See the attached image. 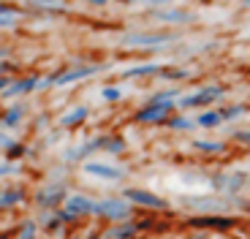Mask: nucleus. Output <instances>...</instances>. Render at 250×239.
<instances>
[{"instance_id":"obj_1","label":"nucleus","mask_w":250,"mask_h":239,"mask_svg":"<svg viewBox=\"0 0 250 239\" xmlns=\"http://www.w3.org/2000/svg\"><path fill=\"white\" fill-rule=\"evenodd\" d=\"M180 207L190 209L193 215H229L234 207H242V209H250L242 199H229V196H180Z\"/></svg>"},{"instance_id":"obj_2","label":"nucleus","mask_w":250,"mask_h":239,"mask_svg":"<svg viewBox=\"0 0 250 239\" xmlns=\"http://www.w3.org/2000/svg\"><path fill=\"white\" fill-rule=\"evenodd\" d=\"M188 226L196 231H215V234H226L237 228V218L234 215H190Z\"/></svg>"},{"instance_id":"obj_3","label":"nucleus","mask_w":250,"mask_h":239,"mask_svg":"<svg viewBox=\"0 0 250 239\" xmlns=\"http://www.w3.org/2000/svg\"><path fill=\"white\" fill-rule=\"evenodd\" d=\"M209 185H212L220 196L234 199V196L248 185V174H242V171H215V174L209 177Z\"/></svg>"},{"instance_id":"obj_4","label":"nucleus","mask_w":250,"mask_h":239,"mask_svg":"<svg viewBox=\"0 0 250 239\" xmlns=\"http://www.w3.org/2000/svg\"><path fill=\"white\" fill-rule=\"evenodd\" d=\"M177 109L174 101H163V103H144L133 120H136L139 125H158V122H169L171 112Z\"/></svg>"},{"instance_id":"obj_5","label":"nucleus","mask_w":250,"mask_h":239,"mask_svg":"<svg viewBox=\"0 0 250 239\" xmlns=\"http://www.w3.org/2000/svg\"><path fill=\"white\" fill-rule=\"evenodd\" d=\"M174 33H131V36L123 38V46H131V49H161V46H169L174 41Z\"/></svg>"},{"instance_id":"obj_6","label":"nucleus","mask_w":250,"mask_h":239,"mask_svg":"<svg viewBox=\"0 0 250 239\" xmlns=\"http://www.w3.org/2000/svg\"><path fill=\"white\" fill-rule=\"evenodd\" d=\"M223 93H226V87L209 84V87H201V90H196V93H190V95H182L180 101H177V106L180 109H201V112H204V106L215 103Z\"/></svg>"},{"instance_id":"obj_7","label":"nucleus","mask_w":250,"mask_h":239,"mask_svg":"<svg viewBox=\"0 0 250 239\" xmlns=\"http://www.w3.org/2000/svg\"><path fill=\"white\" fill-rule=\"evenodd\" d=\"M95 215L109 218L114 223H125L133 218V204L125 201V199H104V201L95 204Z\"/></svg>"},{"instance_id":"obj_8","label":"nucleus","mask_w":250,"mask_h":239,"mask_svg":"<svg viewBox=\"0 0 250 239\" xmlns=\"http://www.w3.org/2000/svg\"><path fill=\"white\" fill-rule=\"evenodd\" d=\"M123 199L136 204V207H144V209H161V212H169L171 209V204L166 199H161V196H155L152 190H144V188H125Z\"/></svg>"},{"instance_id":"obj_9","label":"nucleus","mask_w":250,"mask_h":239,"mask_svg":"<svg viewBox=\"0 0 250 239\" xmlns=\"http://www.w3.org/2000/svg\"><path fill=\"white\" fill-rule=\"evenodd\" d=\"M98 71H104V65H82V68H71L65 71V74H57L52 76V79H46V82H41L38 87H49V84H71V82H79V79H84V76H93L98 74Z\"/></svg>"},{"instance_id":"obj_10","label":"nucleus","mask_w":250,"mask_h":239,"mask_svg":"<svg viewBox=\"0 0 250 239\" xmlns=\"http://www.w3.org/2000/svg\"><path fill=\"white\" fill-rule=\"evenodd\" d=\"M152 19L158 25H190L196 17L190 11H182V8H161L152 14Z\"/></svg>"},{"instance_id":"obj_11","label":"nucleus","mask_w":250,"mask_h":239,"mask_svg":"<svg viewBox=\"0 0 250 239\" xmlns=\"http://www.w3.org/2000/svg\"><path fill=\"white\" fill-rule=\"evenodd\" d=\"M84 171H87L90 177L106 179V182H120V179L125 177L123 169H117V166H109V163H98V160H90V163H84Z\"/></svg>"},{"instance_id":"obj_12","label":"nucleus","mask_w":250,"mask_h":239,"mask_svg":"<svg viewBox=\"0 0 250 239\" xmlns=\"http://www.w3.org/2000/svg\"><path fill=\"white\" fill-rule=\"evenodd\" d=\"M95 204L93 199H87V196H71L68 201H65V212H71L74 218H79V215H95Z\"/></svg>"},{"instance_id":"obj_13","label":"nucleus","mask_w":250,"mask_h":239,"mask_svg":"<svg viewBox=\"0 0 250 239\" xmlns=\"http://www.w3.org/2000/svg\"><path fill=\"white\" fill-rule=\"evenodd\" d=\"M163 65L161 63H144V65H133V68L123 71V79H136V76H161Z\"/></svg>"},{"instance_id":"obj_14","label":"nucleus","mask_w":250,"mask_h":239,"mask_svg":"<svg viewBox=\"0 0 250 239\" xmlns=\"http://www.w3.org/2000/svg\"><path fill=\"white\" fill-rule=\"evenodd\" d=\"M142 231V223H136V220H125V223H120V226H114L112 231L106 234L109 239H131L133 234H139Z\"/></svg>"},{"instance_id":"obj_15","label":"nucleus","mask_w":250,"mask_h":239,"mask_svg":"<svg viewBox=\"0 0 250 239\" xmlns=\"http://www.w3.org/2000/svg\"><path fill=\"white\" fill-rule=\"evenodd\" d=\"M220 122H223V117H220V112H215V109H204V112H199V117H196V128H207V131L218 128Z\"/></svg>"},{"instance_id":"obj_16","label":"nucleus","mask_w":250,"mask_h":239,"mask_svg":"<svg viewBox=\"0 0 250 239\" xmlns=\"http://www.w3.org/2000/svg\"><path fill=\"white\" fill-rule=\"evenodd\" d=\"M193 147L201 155H220V152H226V141H209V139H199V141H193Z\"/></svg>"},{"instance_id":"obj_17","label":"nucleus","mask_w":250,"mask_h":239,"mask_svg":"<svg viewBox=\"0 0 250 239\" xmlns=\"http://www.w3.org/2000/svg\"><path fill=\"white\" fill-rule=\"evenodd\" d=\"M87 114H90L87 106H76L74 112H68L65 117L60 120V125L62 128H74V125H79V122H84V120H87Z\"/></svg>"},{"instance_id":"obj_18","label":"nucleus","mask_w":250,"mask_h":239,"mask_svg":"<svg viewBox=\"0 0 250 239\" xmlns=\"http://www.w3.org/2000/svg\"><path fill=\"white\" fill-rule=\"evenodd\" d=\"M166 125L171 128V131H177V133H185V131H193L196 128V120H190V117H185V114H174V117H169V122Z\"/></svg>"},{"instance_id":"obj_19","label":"nucleus","mask_w":250,"mask_h":239,"mask_svg":"<svg viewBox=\"0 0 250 239\" xmlns=\"http://www.w3.org/2000/svg\"><path fill=\"white\" fill-rule=\"evenodd\" d=\"M161 76L166 79V82H185V79H190V71H188V68H171V65H163Z\"/></svg>"},{"instance_id":"obj_20","label":"nucleus","mask_w":250,"mask_h":239,"mask_svg":"<svg viewBox=\"0 0 250 239\" xmlns=\"http://www.w3.org/2000/svg\"><path fill=\"white\" fill-rule=\"evenodd\" d=\"M220 112V117L229 122V120H237V117H242L245 112H248V103H234V106H226V109H218Z\"/></svg>"},{"instance_id":"obj_21","label":"nucleus","mask_w":250,"mask_h":239,"mask_svg":"<svg viewBox=\"0 0 250 239\" xmlns=\"http://www.w3.org/2000/svg\"><path fill=\"white\" fill-rule=\"evenodd\" d=\"M38 84H41L38 79H22L19 84H11V87H8V95H17V93H30V90H36Z\"/></svg>"},{"instance_id":"obj_22","label":"nucleus","mask_w":250,"mask_h":239,"mask_svg":"<svg viewBox=\"0 0 250 239\" xmlns=\"http://www.w3.org/2000/svg\"><path fill=\"white\" fill-rule=\"evenodd\" d=\"M104 150L112 152V155H117V152L125 150V141H123V139H117V136H104Z\"/></svg>"},{"instance_id":"obj_23","label":"nucleus","mask_w":250,"mask_h":239,"mask_svg":"<svg viewBox=\"0 0 250 239\" xmlns=\"http://www.w3.org/2000/svg\"><path fill=\"white\" fill-rule=\"evenodd\" d=\"M182 95H180V90H163V93H155L150 98L147 103H163V101H180Z\"/></svg>"},{"instance_id":"obj_24","label":"nucleus","mask_w":250,"mask_h":239,"mask_svg":"<svg viewBox=\"0 0 250 239\" xmlns=\"http://www.w3.org/2000/svg\"><path fill=\"white\" fill-rule=\"evenodd\" d=\"M62 199V188H46V193H38V201L41 204H55Z\"/></svg>"},{"instance_id":"obj_25","label":"nucleus","mask_w":250,"mask_h":239,"mask_svg":"<svg viewBox=\"0 0 250 239\" xmlns=\"http://www.w3.org/2000/svg\"><path fill=\"white\" fill-rule=\"evenodd\" d=\"M22 114H25V109H22V106H11V109L6 112V117H3V125L11 128L14 122H19V117H22Z\"/></svg>"},{"instance_id":"obj_26","label":"nucleus","mask_w":250,"mask_h":239,"mask_svg":"<svg viewBox=\"0 0 250 239\" xmlns=\"http://www.w3.org/2000/svg\"><path fill=\"white\" fill-rule=\"evenodd\" d=\"M101 98H104V101H120V98H123V90L120 87H104L101 90Z\"/></svg>"},{"instance_id":"obj_27","label":"nucleus","mask_w":250,"mask_h":239,"mask_svg":"<svg viewBox=\"0 0 250 239\" xmlns=\"http://www.w3.org/2000/svg\"><path fill=\"white\" fill-rule=\"evenodd\" d=\"M14 25H17V11L0 14V27H14Z\"/></svg>"},{"instance_id":"obj_28","label":"nucleus","mask_w":250,"mask_h":239,"mask_svg":"<svg viewBox=\"0 0 250 239\" xmlns=\"http://www.w3.org/2000/svg\"><path fill=\"white\" fill-rule=\"evenodd\" d=\"M19 199H22V193H19V190H11V193H6L0 199V204H14V201H19Z\"/></svg>"},{"instance_id":"obj_29","label":"nucleus","mask_w":250,"mask_h":239,"mask_svg":"<svg viewBox=\"0 0 250 239\" xmlns=\"http://www.w3.org/2000/svg\"><path fill=\"white\" fill-rule=\"evenodd\" d=\"M234 139L242 141V144H250V131H237V133H234Z\"/></svg>"},{"instance_id":"obj_30","label":"nucleus","mask_w":250,"mask_h":239,"mask_svg":"<svg viewBox=\"0 0 250 239\" xmlns=\"http://www.w3.org/2000/svg\"><path fill=\"white\" fill-rule=\"evenodd\" d=\"M147 6H155L158 11L161 8H166V6H171V0H147Z\"/></svg>"},{"instance_id":"obj_31","label":"nucleus","mask_w":250,"mask_h":239,"mask_svg":"<svg viewBox=\"0 0 250 239\" xmlns=\"http://www.w3.org/2000/svg\"><path fill=\"white\" fill-rule=\"evenodd\" d=\"M33 231H36V226H33V223H25V228H22V239H33Z\"/></svg>"},{"instance_id":"obj_32","label":"nucleus","mask_w":250,"mask_h":239,"mask_svg":"<svg viewBox=\"0 0 250 239\" xmlns=\"http://www.w3.org/2000/svg\"><path fill=\"white\" fill-rule=\"evenodd\" d=\"M14 171H17V166H14V163H3V166H0V177L14 174Z\"/></svg>"},{"instance_id":"obj_33","label":"nucleus","mask_w":250,"mask_h":239,"mask_svg":"<svg viewBox=\"0 0 250 239\" xmlns=\"http://www.w3.org/2000/svg\"><path fill=\"white\" fill-rule=\"evenodd\" d=\"M84 3H90V6H106L109 0H84Z\"/></svg>"},{"instance_id":"obj_34","label":"nucleus","mask_w":250,"mask_h":239,"mask_svg":"<svg viewBox=\"0 0 250 239\" xmlns=\"http://www.w3.org/2000/svg\"><path fill=\"white\" fill-rule=\"evenodd\" d=\"M188 239H207V234H204V231H196V234H190Z\"/></svg>"},{"instance_id":"obj_35","label":"nucleus","mask_w":250,"mask_h":239,"mask_svg":"<svg viewBox=\"0 0 250 239\" xmlns=\"http://www.w3.org/2000/svg\"><path fill=\"white\" fill-rule=\"evenodd\" d=\"M120 3H128V6H133V3H147V0H120Z\"/></svg>"},{"instance_id":"obj_36","label":"nucleus","mask_w":250,"mask_h":239,"mask_svg":"<svg viewBox=\"0 0 250 239\" xmlns=\"http://www.w3.org/2000/svg\"><path fill=\"white\" fill-rule=\"evenodd\" d=\"M0 14H11V8H6L3 3H0Z\"/></svg>"},{"instance_id":"obj_37","label":"nucleus","mask_w":250,"mask_h":239,"mask_svg":"<svg viewBox=\"0 0 250 239\" xmlns=\"http://www.w3.org/2000/svg\"><path fill=\"white\" fill-rule=\"evenodd\" d=\"M3 87H6V79H0V90H3Z\"/></svg>"},{"instance_id":"obj_38","label":"nucleus","mask_w":250,"mask_h":239,"mask_svg":"<svg viewBox=\"0 0 250 239\" xmlns=\"http://www.w3.org/2000/svg\"><path fill=\"white\" fill-rule=\"evenodd\" d=\"M41 3H57V0H41Z\"/></svg>"},{"instance_id":"obj_39","label":"nucleus","mask_w":250,"mask_h":239,"mask_svg":"<svg viewBox=\"0 0 250 239\" xmlns=\"http://www.w3.org/2000/svg\"><path fill=\"white\" fill-rule=\"evenodd\" d=\"M0 57H6V49H0Z\"/></svg>"},{"instance_id":"obj_40","label":"nucleus","mask_w":250,"mask_h":239,"mask_svg":"<svg viewBox=\"0 0 250 239\" xmlns=\"http://www.w3.org/2000/svg\"><path fill=\"white\" fill-rule=\"evenodd\" d=\"M242 3H248V6H250V0H242Z\"/></svg>"},{"instance_id":"obj_41","label":"nucleus","mask_w":250,"mask_h":239,"mask_svg":"<svg viewBox=\"0 0 250 239\" xmlns=\"http://www.w3.org/2000/svg\"><path fill=\"white\" fill-rule=\"evenodd\" d=\"M218 239H229V237H218Z\"/></svg>"},{"instance_id":"obj_42","label":"nucleus","mask_w":250,"mask_h":239,"mask_svg":"<svg viewBox=\"0 0 250 239\" xmlns=\"http://www.w3.org/2000/svg\"><path fill=\"white\" fill-rule=\"evenodd\" d=\"M248 76H250V71H248Z\"/></svg>"}]
</instances>
